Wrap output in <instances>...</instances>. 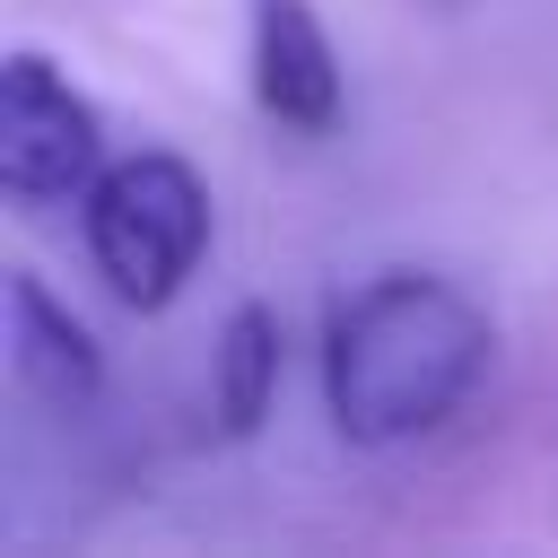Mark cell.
I'll return each mask as SVG.
<instances>
[{
    "label": "cell",
    "instance_id": "1",
    "mask_svg": "<svg viewBox=\"0 0 558 558\" xmlns=\"http://www.w3.org/2000/svg\"><path fill=\"white\" fill-rule=\"evenodd\" d=\"M488 314L436 270H375L323 340V401L349 445H410L445 427L488 375Z\"/></svg>",
    "mask_w": 558,
    "mask_h": 558
},
{
    "label": "cell",
    "instance_id": "2",
    "mask_svg": "<svg viewBox=\"0 0 558 558\" xmlns=\"http://www.w3.org/2000/svg\"><path fill=\"white\" fill-rule=\"evenodd\" d=\"M201 253H209V183L183 157L140 148V157L96 166V183H87V262L122 305H140V314L174 305L183 279L201 270Z\"/></svg>",
    "mask_w": 558,
    "mask_h": 558
},
{
    "label": "cell",
    "instance_id": "3",
    "mask_svg": "<svg viewBox=\"0 0 558 558\" xmlns=\"http://www.w3.org/2000/svg\"><path fill=\"white\" fill-rule=\"evenodd\" d=\"M96 105L44 61V52H9L0 61V183L17 201H61L78 183H96Z\"/></svg>",
    "mask_w": 558,
    "mask_h": 558
},
{
    "label": "cell",
    "instance_id": "4",
    "mask_svg": "<svg viewBox=\"0 0 558 558\" xmlns=\"http://www.w3.org/2000/svg\"><path fill=\"white\" fill-rule=\"evenodd\" d=\"M253 105L305 140L340 122V52L305 0H253Z\"/></svg>",
    "mask_w": 558,
    "mask_h": 558
},
{
    "label": "cell",
    "instance_id": "5",
    "mask_svg": "<svg viewBox=\"0 0 558 558\" xmlns=\"http://www.w3.org/2000/svg\"><path fill=\"white\" fill-rule=\"evenodd\" d=\"M0 305H9V375H17V392H35L44 410H87V401L105 392V349H96V331H87L70 305H52V288H44L35 270H9Z\"/></svg>",
    "mask_w": 558,
    "mask_h": 558
},
{
    "label": "cell",
    "instance_id": "6",
    "mask_svg": "<svg viewBox=\"0 0 558 558\" xmlns=\"http://www.w3.org/2000/svg\"><path fill=\"white\" fill-rule=\"evenodd\" d=\"M270 392H279V314L270 305H235L227 331H218V384H209V410L227 436H253L270 418Z\"/></svg>",
    "mask_w": 558,
    "mask_h": 558
}]
</instances>
